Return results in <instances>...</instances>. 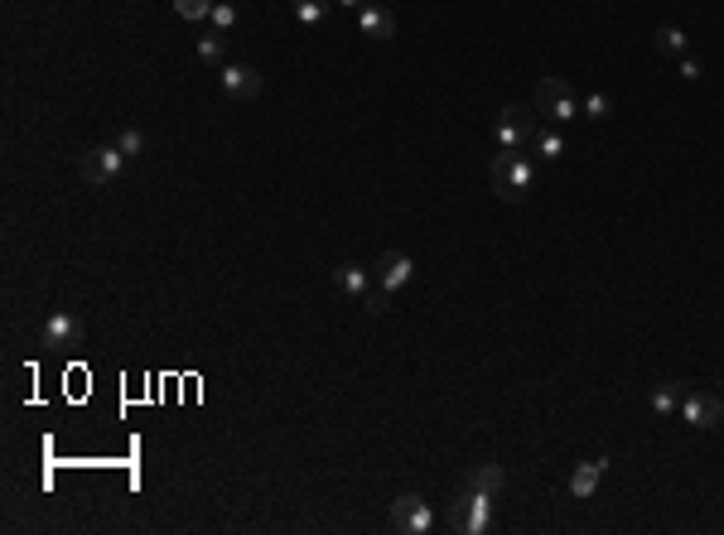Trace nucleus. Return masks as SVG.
Returning <instances> with one entry per match:
<instances>
[{"label": "nucleus", "mask_w": 724, "mask_h": 535, "mask_svg": "<svg viewBox=\"0 0 724 535\" xmlns=\"http://www.w3.org/2000/svg\"><path fill=\"white\" fill-rule=\"evenodd\" d=\"M116 145H121V150L131 155V160H140V155H145V131H136V126H126V131L116 135Z\"/></svg>", "instance_id": "5701e85b"}, {"label": "nucleus", "mask_w": 724, "mask_h": 535, "mask_svg": "<svg viewBox=\"0 0 724 535\" xmlns=\"http://www.w3.org/2000/svg\"><path fill=\"white\" fill-rule=\"evenodd\" d=\"M604 468H609V458H589V463H580V468L570 473V497H594Z\"/></svg>", "instance_id": "4468645a"}, {"label": "nucleus", "mask_w": 724, "mask_h": 535, "mask_svg": "<svg viewBox=\"0 0 724 535\" xmlns=\"http://www.w3.org/2000/svg\"><path fill=\"white\" fill-rule=\"evenodd\" d=\"M411 280H416V261H411L406 251H387V256L377 261V275H372V290L391 299V295H401V290H406Z\"/></svg>", "instance_id": "6e6552de"}, {"label": "nucleus", "mask_w": 724, "mask_h": 535, "mask_svg": "<svg viewBox=\"0 0 724 535\" xmlns=\"http://www.w3.org/2000/svg\"><path fill=\"white\" fill-rule=\"evenodd\" d=\"M488 174H493V193L502 203H522L536 188V155L531 150H498Z\"/></svg>", "instance_id": "f257e3e1"}, {"label": "nucleus", "mask_w": 724, "mask_h": 535, "mask_svg": "<svg viewBox=\"0 0 724 535\" xmlns=\"http://www.w3.org/2000/svg\"><path fill=\"white\" fill-rule=\"evenodd\" d=\"M676 415H681L691 429H715V425H724V396H710V391H686V396H681V405H676Z\"/></svg>", "instance_id": "1a4fd4ad"}, {"label": "nucleus", "mask_w": 724, "mask_h": 535, "mask_svg": "<svg viewBox=\"0 0 724 535\" xmlns=\"http://www.w3.org/2000/svg\"><path fill=\"white\" fill-rule=\"evenodd\" d=\"M290 15L305 29H324L329 25V0H290Z\"/></svg>", "instance_id": "2eb2a0df"}, {"label": "nucleus", "mask_w": 724, "mask_h": 535, "mask_svg": "<svg viewBox=\"0 0 724 535\" xmlns=\"http://www.w3.org/2000/svg\"><path fill=\"white\" fill-rule=\"evenodd\" d=\"M531 111L536 107H522V102H512V107L498 111V121H493V145H498V150H527L531 131H536Z\"/></svg>", "instance_id": "20e7f679"}, {"label": "nucleus", "mask_w": 724, "mask_h": 535, "mask_svg": "<svg viewBox=\"0 0 724 535\" xmlns=\"http://www.w3.org/2000/svg\"><path fill=\"white\" fill-rule=\"evenodd\" d=\"M676 68H681V78H686V82H696V78H700V63H696L691 54H686V58H676Z\"/></svg>", "instance_id": "b1692460"}, {"label": "nucleus", "mask_w": 724, "mask_h": 535, "mask_svg": "<svg viewBox=\"0 0 724 535\" xmlns=\"http://www.w3.org/2000/svg\"><path fill=\"white\" fill-rule=\"evenodd\" d=\"M681 396H686V386H681V381H662V386L652 391V415H676Z\"/></svg>", "instance_id": "a211bd4d"}, {"label": "nucleus", "mask_w": 724, "mask_h": 535, "mask_svg": "<svg viewBox=\"0 0 724 535\" xmlns=\"http://www.w3.org/2000/svg\"><path fill=\"white\" fill-rule=\"evenodd\" d=\"M208 25L218 29V34H232V29L242 25V10H237L232 0H213V15H208Z\"/></svg>", "instance_id": "6ab92c4d"}, {"label": "nucleus", "mask_w": 724, "mask_h": 535, "mask_svg": "<svg viewBox=\"0 0 724 535\" xmlns=\"http://www.w3.org/2000/svg\"><path fill=\"white\" fill-rule=\"evenodd\" d=\"M469 487H483V492H493V497H498L502 487H507V473H502V463H478L474 473H469Z\"/></svg>", "instance_id": "f3484780"}, {"label": "nucleus", "mask_w": 724, "mask_h": 535, "mask_svg": "<svg viewBox=\"0 0 724 535\" xmlns=\"http://www.w3.org/2000/svg\"><path fill=\"white\" fill-rule=\"evenodd\" d=\"M334 290L338 295H348V299H367L372 295V270L367 266H358V261H343V266L334 270Z\"/></svg>", "instance_id": "f8f14e48"}, {"label": "nucleus", "mask_w": 724, "mask_h": 535, "mask_svg": "<svg viewBox=\"0 0 724 535\" xmlns=\"http://www.w3.org/2000/svg\"><path fill=\"white\" fill-rule=\"evenodd\" d=\"M198 58L208 63V68H223L227 63V34H218V29H208V34H198Z\"/></svg>", "instance_id": "dca6fc26"}, {"label": "nucleus", "mask_w": 724, "mask_h": 535, "mask_svg": "<svg viewBox=\"0 0 724 535\" xmlns=\"http://www.w3.org/2000/svg\"><path fill=\"white\" fill-rule=\"evenodd\" d=\"M358 29L367 34V39H377V44H387V39H396V15H391L387 5H377V0H367L358 10Z\"/></svg>", "instance_id": "9b49d317"}, {"label": "nucleus", "mask_w": 724, "mask_h": 535, "mask_svg": "<svg viewBox=\"0 0 724 535\" xmlns=\"http://www.w3.org/2000/svg\"><path fill=\"white\" fill-rule=\"evenodd\" d=\"M657 49H662V54H671V58H686V49H691V39H686V29L662 25V29H657Z\"/></svg>", "instance_id": "aec40b11"}, {"label": "nucleus", "mask_w": 724, "mask_h": 535, "mask_svg": "<svg viewBox=\"0 0 724 535\" xmlns=\"http://www.w3.org/2000/svg\"><path fill=\"white\" fill-rule=\"evenodd\" d=\"M39 348H49V352L83 348V319H78V314H68V309L49 314V319L39 323Z\"/></svg>", "instance_id": "423d86ee"}, {"label": "nucleus", "mask_w": 724, "mask_h": 535, "mask_svg": "<svg viewBox=\"0 0 724 535\" xmlns=\"http://www.w3.org/2000/svg\"><path fill=\"white\" fill-rule=\"evenodd\" d=\"M527 150L536 155V164H556L560 155H565V135H560V126H536L531 131V140H527Z\"/></svg>", "instance_id": "ddd939ff"}, {"label": "nucleus", "mask_w": 724, "mask_h": 535, "mask_svg": "<svg viewBox=\"0 0 724 535\" xmlns=\"http://www.w3.org/2000/svg\"><path fill=\"white\" fill-rule=\"evenodd\" d=\"M531 107H536V116H546L551 126H565V121L580 116V102H575L570 82H560V78H541L536 97H531Z\"/></svg>", "instance_id": "7ed1b4c3"}, {"label": "nucleus", "mask_w": 724, "mask_h": 535, "mask_svg": "<svg viewBox=\"0 0 724 535\" xmlns=\"http://www.w3.org/2000/svg\"><path fill=\"white\" fill-rule=\"evenodd\" d=\"M126 169H131V155H126L121 145H97V150H87V155H83V179L92 188L116 184Z\"/></svg>", "instance_id": "39448f33"}, {"label": "nucleus", "mask_w": 724, "mask_h": 535, "mask_svg": "<svg viewBox=\"0 0 724 535\" xmlns=\"http://www.w3.org/2000/svg\"><path fill=\"white\" fill-rule=\"evenodd\" d=\"M391 526L406 535H430L435 531V507L425 497H416V492H406V497L391 502Z\"/></svg>", "instance_id": "0eeeda50"}, {"label": "nucleus", "mask_w": 724, "mask_h": 535, "mask_svg": "<svg viewBox=\"0 0 724 535\" xmlns=\"http://www.w3.org/2000/svg\"><path fill=\"white\" fill-rule=\"evenodd\" d=\"M613 111V102H609V92H589L585 102H580V116H589V121H604Z\"/></svg>", "instance_id": "412c9836"}, {"label": "nucleus", "mask_w": 724, "mask_h": 535, "mask_svg": "<svg viewBox=\"0 0 724 535\" xmlns=\"http://www.w3.org/2000/svg\"><path fill=\"white\" fill-rule=\"evenodd\" d=\"M338 5H348V10H362V5H367V0H338Z\"/></svg>", "instance_id": "393cba45"}, {"label": "nucleus", "mask_w": 724, "mask_h": 535, "mask_svg": "<svg viewBox=\"0 0 724 535\" xmlns=\"http://www.w3.org/2000/svg\"><path fill=\"white\" fill-rule=\"evenodd\" d=\"M493 492H483V487H464L459 497H454V507H449V526L459 535H483L493 526Z\"/></svg>", "instance_id": "f03ea898"}, {"label": "nucleus", "mask_w": 724, "mask_h": 535, "mask_svg": "<svg viewBox=\"0 0 724 535\" xmlns=\"http://www.w3.org/2000/svg\"><path fill=\"white\" fill-rule=\"evenodd\" d=\"M218 82H223V97H232V102L261 97V73H256L251 63H232V58H227L223 68H218Z\"/></svg>", "instance_id": "9d476101"}, {"label": "nucleus", "mask_w": 724, "mask_h": 535, "mask_svg": "<svg viewBox=\"0 0 724 535\" xmlns=\"http://www.w3.org/2000/svg\"><path fill=\"white\" fill-rule=\"evenodd\" d=\"M174 15H179V20H208V15H213V0H174Z\"/></svg>", "instance_id": "4be33fe9"}]
</instances>
